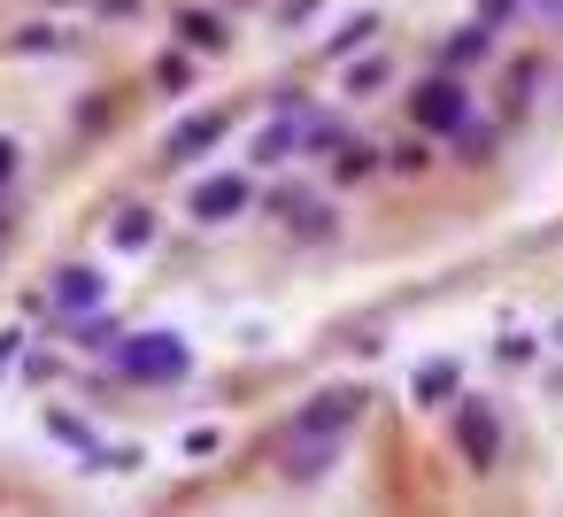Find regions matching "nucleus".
Listing matches in <instances>:
<instances>
[{
	"mask_svg": "<svg viewBox=\"0 0 563 517\" xmlns=\"http://www.w3.org/2000/svg\"><path fill=\"white\" fill-rule=\"evenodd\" d=\"M248 194H255V186L239 179V170H232V179H209V186L193 194V217H201V224H224V217L248 209Z\"/></svg>",
	"mask_w": 563,
	"mask_h": 517,
	"instance_id": "20e7f679",
	"label": "nucleus"
},
{
	"mask_svg": "<svg viewBox=\"0 0 563 517\" xmlns=\"http://www.w3.org/2000/svg\"><path fill=\"white\" fill-rule=\"evenodd\" d=\"M455 441H463V456L487 471L495 464V448H502V433H495V417H487V402H463L455 409Z\"/></svg>",
	"mask_w": 563,
	"mask_h": 517,
	"instance_id": "f03ea898",
	"label": "nucleus"
},
{
	"mask_svg": "<svg viewBox=\"0 0 563 517\" xmlns=\"http://www.w3.org/2000/svg\"><path fill=\"white\" fill-rule=\"evenodd\" d=\"M371 170V147H340V179H363Z\"/></svg>",
	"mask_w": 563,
	"mask_h": 517,
	"instance_id": "f8f14e48",
	"label": "nucleus"
},
{
	"mask_svg": "<svg viewBox=\"0 0 563 517\" xmlns=\"http://www.w3.org/2000/svg\"><path fill=\"white\" fill-rule=\"evenodd\" d=\"M54 301H62V309H93V301H101V271H62V279H54Z\"/></svg>",
	"mask_w": 563,
	"mask_h": 517,
	"instance_id": "423d86ee",
	"label": "nucleus"
},
{
	"mask_svg": "<svg viewBox=\"0 0 563 517\" xmlns=\"http://www.w3.org/2000/svg\"><path fill=\"white\" fill-rule=\"evenodd\" d=\"M116 371H124V379H178V371H186V340L139 332V340H124V348H116Z\"/></svg>",
	"mask_w": 563,
	"mask_h": 517,
	"instance_id": "f257e3e1",
	"label": "nucleus"
},
{
	"mask_svg": "<svg viewBox=\"0 0 563 517\" xmlns=\"http://www.w3.org/2000/svg\"><path fill=\"white\" fill-rule=\"evenodd\" d=\"M410 394H417V402H425V409H433V402H448V394H455V364H425V371H417V386H410Z\"/></svg>",
	"mask_w": 563,
	"mask_h": 517,
	"instance_id": "6e6552de",
	"label": "nucleus"
},
{
	"mask_svg": "<svg viewBox=\"0 0 563 517\" xmlns=\"http://www.w3.org/2000/svg\"><path fill=\"white\" fill-rule=\"evenodd\" d=\"M348 417H355V394H325V402H316V409L301 417V433H309V424H316V433H340Z\"/></svg>",
	"mask_w": 563,
	"mask_h": 517,
	"instance_id": "0eeeda50",
	"label": "nucleus"
},
{
	"mask_svg": "<svg viewBox=\"0 0 563 517\" xmlns=\"http://www.w3.org/2000/svg\"><path fill=\"white\" fill-rule=\"evenodd\" d=\"M293 147H301V124H271V132L255 139V162H286Z\"/></svg>",
	"mask_w": 563,
	"mask_h": 517,
	"instance_id": "1a4fd4ad",
	"label": "nucleus"
},
{
	"mask_svg": "<svg viewBox=\"0 0 563 517\" xmlns=\"http://www.w3.org/2000/svg\"><path fill=\"white\" fill-rule=\"evenodd\" d=\"M178 32H186L193 47H224V32H216V16H178Z\"/></svg>",
	"mask_w": 563,
	"mask_h": 517,
	"instance_id": "9b49d317",
	"label": "nucleus"
},
{
	"mask_svg": "<svg viewBox=\"0 0 563 517\" xmlns=\"http://www.w3.org/2000/svg\"><path fill=\"white\" fill-rule=\"evenodd\" d=\"M224 124H232V116H193V124H178V132H171V162H186V155L216 147V139H224Z\"/></svg>",
	"mask_w": 563,
	"mask_h": 517,
	"instance_id": "39448f33",
	"label": "nucleus"
},
{
	"mask_svg": "<svg viewBox=\"0 0 563 517\" xmlns=\"http://www.w3.org/2000/svg\"><path fill=\"white\" fill-rule=\"evenodd\" d=\"M109 239H116V247H147V239H154V217H147V209H124V217L109 224Z\"/></svg>",
	"mask_w": 563,
	"mask_h": 517,
	"instance_id": "9d476101",
	"label": "nucleus"
},
{
	"mask_svg": "<svg viewBox=\"0 0 563 517\" xmlns=\"http://www.w3.org/2000/svg\"><path fill=\"white\" fill-rule=\"evenodd\" d=\"M417 124L425 132H463V85H448V77L417 85Z\"/></svg>",
	"mask_w": 563,
	"mask_h": 517,
	"instance_id": "7ed1b4c3",
	"label": "nucleus"
},
{
	"mask_svg": "<svg viewBox=\"0 0 563 517\" xmlns=\"http://www.w3.org/2000/svg\"><path fill=\"white\" fill-rule=\"evenodd\" d=\"M555 340H563V332H555Z\"/></svg>",
	"mask_w": 563,
	"mask_h": 517,
	"instance_id": "4468645a",
	"label": "nucleus"
},
{
	"mask_svg": "<svg viewBox=\"0 0 563 517\" xmlns=\"http://www.w3.org/2000/svg\"><path fill=\"white\" fill-rule=\"evenodd\" d=\"M9 170H16V147H9V139H0V179H9Z\"/></svg>",
	"mask_w": 563,
	"mask_h": 517,
	"instance_id": "ddd939ff",
	"label": "nucleus"
}]
</instances>
